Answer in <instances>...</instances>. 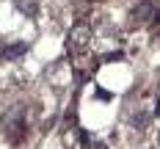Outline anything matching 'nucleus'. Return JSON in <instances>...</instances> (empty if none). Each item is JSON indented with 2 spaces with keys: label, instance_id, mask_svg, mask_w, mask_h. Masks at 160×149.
I'll list each match as a JSON object with an SVG mask.
<instances>
[{
  "label": "nucleus",
  "instance_id": "nucleus-3",
  "mask_svg": "<svg viewBox=\"0 0 160 149\" xmlns=\"http://www.w3.org/2000/svg\"><path fill=\"white\" fill-rule=\"evenodd\" d=\"M155 14H158V8L152 0H144L132 8V19H138V22H149V19H155Z\"/></svg>",
  "mask_w": 160,
  "mask_h": 149
},
{
  "label": "nucleus",
  "instance_id": "nucleus-5",
  "mask_svg": "<svg viewBox=\"0 0 160 149\" xmlns=\"http://www.w3.org/2000/svg\"><path fill=\"white\" fill-rule=\"evenodd\" d=\"M14 6L28 17H36L39 14V0H14Z\"/></svg>",
  "mask_w": 160,
  "mask_h": 149
},
{
  "label": "nucleus",
  "instance_id": "nucleus-6",
  "mask_svg": "<svg viewBox=\"0 0 160 149\" xmlns=\"http://www.w3.org/2000/svg\"><path fill=\"white\" fill-rule=\"evenodd\" d=\"M146 122H149V116H146V113H135V116H132V124H135V127H141V130L146 127Z\"/></svg>",
  "mask_w": 160,
  "mask_h": 149
},
{
  "label": "nucleus",
  "instance_id": "nucleus-4",
  "mask_svg": "<svg viewBox=\"0 0 160 149\" xmlns=\"http://www.w3.org/2000/svg\"><path fill=\"white\" fill-rule=\"evenodd\" d=\"M25 52H28V42H17V44H11V47H3V50H0V58L14 61V58L25 55Z\"/></svg>",
  "mask_w": 160,
  "mask_h": 149
},
{
  "label": "nucleus",
  "instance_id": "nucleus-7",
  "mask_svg": "<svg viewBox=\"0 0 160 149\" xmlns=\"http://www.w3.org/2000/svg\"><path fill=\"white\" fill-rule=\"evenodd\" d=\"M119 58H122V52H119V50H116V52H108V55H105V58H102V61H119Z\"/></svg>",
  "mask_w": 160,
  "mask_h": 149
},
{
  "label": "nucleus",
  "instance_id": "nucleus-8",
  "mask_svg": "<svg viewBox=\"0 0 160 149\" xmlns=\"http://www.w3.org/2000/svg\"><path fill=\"white\" fill-rule=\"evenodd\" d=\"M155 116H160V94H158V99H155Z\"/></svg>",
  "mask_w": 160,
  "mask_h": 149
},
{
  "label": "nucleus",
  "instance_id": "nucleus-1",
  "mask_svg": "<svg viewBox=\"0 0 160 149\" xmlns=\"http://www.w3.org/2000/svg\"><path fill=\"white\" fill-rule=\"evenodd\" d=\"M3 132L11 144H19L25 138V116H22V108L14 105L3 113Z\"/></svg>",
  "mask_w": 160,
  "mask_h": 149
},
{
  "label": "nucleus",
  "instance_id": "nucleus-2",
  "mask_svg": "<svg viewBox=\"0 0 160 149\" xmlns=\"http://www.w3.org/2000/svg\"><path fill=\"white\" fill-rule=\"evenodd\" d=\"M88 39H91V28H88L86 22L75 25V28L69 31V36H66V47H69V52L86 50V47H88Z\"/></svg>",
  "mask_w": 160,
  "mask_h": 149
}]
</instances>
